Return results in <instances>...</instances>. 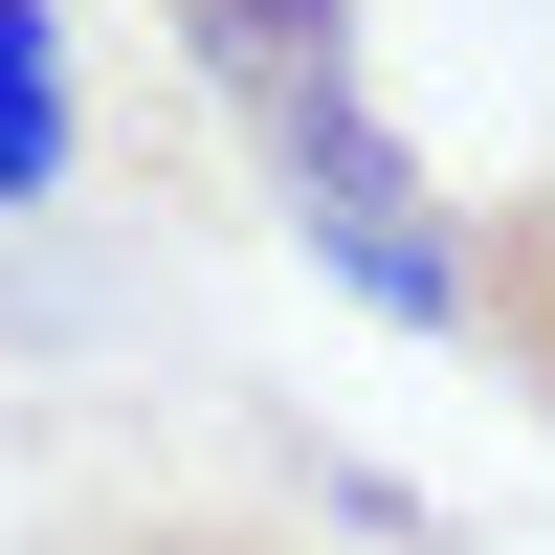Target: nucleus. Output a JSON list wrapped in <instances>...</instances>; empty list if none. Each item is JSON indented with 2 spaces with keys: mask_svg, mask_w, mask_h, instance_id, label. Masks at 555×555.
Wrapping results in <instances>:
<instances>
[{
  "mask_svg": "<svg viewBox=\"0 0 555 555\" xmlns=\"http://www.w3.org/2000/svg\"><path fill=\"white\" fill-rule=\"evenodd\" d=\"M178 67L245 112L267 201H289V245L334 267L356 311H400V334H467V222H444V178L378 133V89H356V0H178Z\"/></svg>",
  "mask_w": 555,
  "mask_h": 555,
  "instance_id": "1",
  "label": "nucleus"
},
{
  "mask_svg": "<svg viewBox=\"0 0 555 555\" xmlns=\"http://www.w3.org/2000/svg\"><path fill=\"white\" fill-rule=\"evenodd\" d=\"M467 334H489V378H512L533 423H555V156H533L512 201L467 222Z\"/></svg>",
  "mask_w": 555,
  "mask_h": 555,
  "instance_id": "2",
  "label": "nucleus"
},
{
  "mask_svg": "<svg viewBox=\"0 0 555 555\" xmlns=\"http://www.w3.org/2000/svg\"><path fill=\"white\" fill-rule=\"evenodd\" d=\"M67 156H89L67 133V0H0V222L67 201Z\"/></svg>",
  "mask_w": 555,
  "mask_h": 555,
  "instance_id": "3",
  "label": "nucleus"
}]
</instances>
